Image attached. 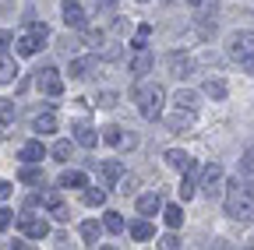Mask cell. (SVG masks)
Returning a JSON list of instances; mask_svg holds the SVG:
<instances>
[{"mask_svg": "<svg viewBox=\"0 0 254 250\" xmlns=\"http://www.w3.org/2000/svg\"><path fill=\"white\" fill-rule=\"evenodd\" d=\"M226 215L233 222H251L254 218V183H240L233 180L226 191Z\"/></svg>", "mask_w": 254, "mask_h": 250, "instance_id": "1", "label": "cell"}, {"mask_svg": "<svg viewBox=\"0 0 254 250\" xmlns=\"http://www.w3.org/2000/svg\"><path fill=\"white\" fill-rule=\"evenodd\" d=\"M163 102H166V92L163 85H145L138 92V109L145 120H159V113H163Z\"/></svg>", "mask_w": 254, "mask_h": 250, "instance_id": "2", "label": "cell"}, {"mask_svg": "<svg viewBox=\"0 0 254 250\" xmlns=\"http://www.w3.org/2000/svg\"><path fill=\"white\" fill-rule=\"evenodd\" d=\"M230 56L240 60L244 71L254 74V32H237V36H230Z\"/></svg>", "mask_w": 254, "mask_h": 250, "instance_id": "3", "label": "cell"}, {"mask_svg": "<svg viewBox=\"0 0 254 250\" xmlns=\"http://www.w3.org/2000/svg\"><path fill=\"white\" fill-rule=\"evenodd\" d=\"M18 226H21V233L28 236V240H46L50 236V226H46V218H36V215H18Z\"/></svg>", "mask_w": 254, "mask_h": 250, "instance_id": "4", "label": "cell"}, {"mask_svg": "<svg viewBox=\"0 0 254 250\" xmlns=\"http://www.w3.org/2000/svg\"><path fill=\"white\" fill-rule=\"evenodd\" d=\"M36 85L46 92V96H60V92H64V81H60V71L57 67H43V71H36Z\"/></svg>", "mask_w": 254, "mask_h": 250, "instance_id": "5", "label": "cell"}, {"mask_svg": "<svg viewBox=\"0 0 254 250\" xmlns=\"http://www.w3.org/2000/svg\"><path fill=\"white\" fill-rule=\"evenodd\" d=\"M201 191H205L208 198H219V194H222V166H219V162L205 166V176H201Z\"/></svg>", "mask_w": 254, "mask_h": 250, "instance_id": "6", "label": "cell"}, {"mask_svg": "<svg viewBox=\"0 0 254 250\" xmlns=\"http://www.w3.org/2000/svg\"><path fill=\"white\" fill-rule=\"evenodd\" d=\"M60 11H64V25L67 28H85V11H81L78 0H64Z\"/></svg>", "mask_w": 254, "mask_h": 250, "instance_id": "7", "label": "cell"}, {"mask_svg": "<svg viewBox=\"0 0 254 250\" xmlns=\"http://www.w3.org/2000/svg\"><path fill=\"white\" fill-rule=\"evenodd\" d=\"M166 67H170L173 78H187L190 71H194V64H190L187 53H170V56H166Z\"/></svg>", "mask_w": 254, "mask_h": 250, "instance_id": "8", "label": "cell"}, {"mask_svg": "<svg viewBox=\"0 0 254 250\" xmlns=\"http://www.w3.org/2000/svg\"><path fill=\"white\" fill-rule=\"evenodd\" d=\"M43 204H46V208L53 211V218H57V222H67V218H71L67 204L60 201V194H57V191H46V194H43Z\"/></svg>", "mask_w": 254, "mask_h": 250, "instance_id": "9", "label": "cell"}, {"mask_svg": "<svg viewBox=\"0 0 254 250\" xmlns=\"http://www.w3.org/2000/svg\"><path fill=\"white\" fill-rule=\"evenodd\" d=\"M95 67H99V56H78V60H71V78H88Z\"/></svg>", "mask_w": 254, "mask_h": 250, "instance_id": "10", "label": "cell"}, {"mask_svg": "<svg viewBox=\"0 0 254 250\" xmlns=\"http://www.w3.org/2000/svg\"><path fill=\"white\" fill-rule=\"evenodd\" d=\"M74 141L81 145V148H95L99 145V134H95V127H88V123H74Z\"/></svg>", "mask_w": 254, "mask_h": 250, "instance_id": "11", "label": "cell"}, {"mask_svg": "<svg viewBox=\"0 0 254 250\" xmlns=\"http://www.w3.org/2000/svg\"><path fill=\"white\" fill-rule=\"evenodd\" d=\"M99 176H103V187H113V183L124 176V162H117V159H106V162L99 166Z\"/></svg>", "mask_w": 254, "mask_h": 250, "instance_id": "12", "label": "cell"}, {"mask_svg": "<svg viewBox=\"0 0 254 250\" xmlns=\"http://www.w3.org/2000/svg\"><path fill=\"white\" fill-rule=\"evenodd\" d=\"M190 123H194V109H180V106H177V113L170 116V131H173V134H184Z\"/></svg>", "mask_w": 254, "mask_h": 250, "instance_id": "13", "label": "cell"}, {"mask_svg": "<svg viewBox=\"0 0 254 250\" xmlns=\"http://www.w3.org/2000/svg\"><path fill=\"white\" fill-rule=\"evenodd\" d=\"M32 131H36V134H53V131H57V113H53V109L39 113L36 120H32Z\"/></svg>", "mask_w": 254, "mask_h": 250, "instance_id": "14", "label": "cell"}, {"mask_svg": "<svg viewBox=\"0 0 254 250\" xmlns=\"http://www.w3.org/2000/svg\"><path fill=\"white\" fill-rule=\"evenodd\" d=\"M43 159H46L43 141H25L21 145V162H43Z\"/></svg>", "mask_w": 254, "mask_h": 250, "instance_id": "15", "label": "cell"}, {"mask_svg": "<svg viewBox=\"0 0 254 250\" xmlns=\"http://www.w3.org/2000/svg\"><path fill=\"white\" fill-rule=\"evenodd\" d=\"M152 64H155L152 53L141 46V50H138V56H134V64H131V74H134V78H141V74H148V71H152Z\"/></svg>", "mask_w": 254, "mask_h": 250, "instance_id": "16", "label": "cell"}, {"mask_svg": "<svg viewBox=\"0 0 254 250\" xmlns=\"http://www.w3.org/2000/svg\"><path fill=\"white\" fill-rule=\"evenodd\" d=\"M138 211L141 215H159V211H163V198H159V194H141L138 198Z\"/></svg>", "mask_w": 254, "mask_h": 250, "instance_id": "17", "label": "cell"}, {"mask_svg": "<svg viewBox=\"0 0 254 250\" xmlns=\"http://www.w3.org/2000/svg\"><path fill=\"white\" fill-rule=\"evenodd\" d=\"M201 92H205L208 99L219 102V99H226V81H222V78H208V81L201 85Z\"/></svg>", "mask_w": 254, "mask_h": 250, "instance_id": "18", "label": "cell"}, {"mask_svg": "<svg viewBox=\"0 0 254 250\" xmlns=\"http://www.w3.org/2000/svg\"><path fill=\"white\" fill-rule=\"evenodd\" d=\"M163 218H166L170 229H180V226H184V208H180V204H166V208H163Z\"/></svg>", "mask_w": 254, "mask_h": 250, "instance_id": "19", "label": "cell"}, {"mask_svg": "<svg viewBox=\"0 0 254 250\" xmlns=\"http://www.w3.org/2000/svg\"><path fill=\"white\" fill-rule=\"evenodd\" d=\"M60 187H88V176L81 169H67V173H60Z\"/></svg>", "mask_w": 254, "mask_h": 250, "instance_id": "20", "label": "cell"}, {"mask_svg": "<svg viewBox=\"0 0 254 250\" xmlns=\"http://www.w3.org/2000/svg\"><path fill=\"white\" fill-rule=\"evenodd\" d=\"M166 162H170L173 169H187V166L194 162V159H190L187 151H180V148H170V151H166Z\"/></svg>", "mask_w": 254, "mask_h": 250, "instance_id": "21", "label": "cell"}, {"mask_svg": "<svg viewBox=\"0 0 254 250\" xmlns=\"http://www.w3.org/2000/svg\"><path fill=\"white\" fill-rule=\"evenodd\" d=\"M81 240L88 243V247H99V222H81Z\"/></svg>", "mask_w": 254, "mask_h": 250, "instance_id": "22", "label": "cell"}, {"mask_svg": "<svg viewBox=\"0 0 254 250\" xmlns=\"http://www.w3.org/2000/svg\"><path fill=\"white\" fill-rule=\"evenodd\" d=\"M14 78H18V64H14L11 56L0 53V81H14Z\"/></svg>", "mask_w": 254, "mask_h": 250, "instance_id": "23", "label": "cell"}, {"mask_svg": "<svg viewBox=\"0 0 254 250\" xmlns=\"http://www.w3.org/2000/svg\"><path fill=\"white\" fill-rule=\"evenodd\" d=\"M18 180H21V183H43V169H36L32 162H25L21 173H18Z\"/></svg>", "mask_w": 254, "mask_h": 250, "instance_id": "24", "label": "cell"}, {"mask_svg": "<svg viewBox=\"0 0 254 250\" xmlns=\"http://www.w3.org/2000/svg\"><path fill=\"white\" fill-rule=\"evenodd\" d=\"M14 50H18V56H32V53H36V50H39V43H36V39H32V36H21V39L14 43Z\"/></svg>", "mask_w": 254, "mask_h": 250, "instance_id": "25", "label": "cell"}, {"mask_svg": "<svg viewBox=\"0 0 254 250\" xmlns=\"http://www.w3.org/2000/svg\"><path fill=\"white\" fill-rule=\"evenodd\" d=\"M85 204H92V208L106 204V191H103V187H88V191H85Z\"/></svg>", "mask_w": 254, "mask_h": 250, "instance_id": "26", "label": "cell"}, {"mask_svg": "<svg viewBox=\"0 0 254 250\" xmlns=\"http://www.w3.org/2000/svg\"><path fill=\"white\" fill-rule=\"evenodd\" d=\"M103 226H106V233H124V218H120V211H106Z\"/></svg>", "mask_w": 254, "mask_h": 250, "instance_id": "27", "label": "cell"}, {"mask_svg": "<svg viewBox=\"0 0 254 250\" xmlns=\"http://www.w3.org/2000/svg\"><path fill=\"white\" fill-rule=\"evenodd\" d=\"M131 236H134V240H152V236H155V229L141 218V222H134V226H131Z\"/></svg>", "mask_w": 254, "mask_h": 250, "instance_id": "28", "label": "cell"}, {"mask_svg": "<svg viewBox=\"0 0 254 250\" xmlns=\"http://www.w3.org/2000/svg\"><path fill=\"white\" fill-rule=\"evenodd\" d=\"M28 28H32V32H28V36H32V39H36V43H39V46H43V43H46V39H50V28H46V25H43V21H32V25H28Z\"/></svg>", "mask_w": 254, "mask_h": 250, "instance_id": "29", "label": "cell"}, {"mask_svg": "<svg viewBox=\"0 0 254 250\" xmlns=\"http://www.w3.org/2000/svg\"><path fill=\"white\" fill-rule=\"evenodd\" d=\"M53 159H57V162H67V159H71V141H57V145H53Z\"/></svg>", "mask_w": 254, "mask_h": 250, "instance_id": "30", "label": "cell"}, {"mask_svg": "<svg viewBox=\"0 0 254 250\" xmlns=\"http://www.w3.org/2000/svg\"><path fill=\"white\" fill-rule=\"evenodd\" d=\"M117 191H120V194H138V176H120Z\"/></svg>", "mask_w": 254, "mask_h": 250, "instance_id": "31", "label": "cell"}, {"mask_svg": "<svg viewBox=\"0 0 254 250\" xmlns=\"http://www.w3.org/2000/svg\"><path fill=\"white\" fill-rule=\"evenodd\" d=\"M177 106H180V109H194V106H198V96H194V92H180V96H177Z\"/></svg>", "mask_w": 254, "mask_h": 250, "instance_id": "32", "label": "cell"}, {"mask_svg": "<svg viewBox=\"0 0 254 250\" xmlns=\"http://www.w3.org/2000/svg\"><path fill=\"white\" fill-rule=\"evenodd\" d=\"M103 141H106V145H124L120 127H103Z\"/></svg>", "mask_w": 254, "mask_h": 250, "instance_id": "33", "label": "cell"}, {"mask_svg": "<svg viewBox=\"0 0 254 250\" xmlns=\"http://www.w3.org/2000/svg\"><path fill=\"white\" fill-rule=\"evenodd\" d=\"M0 123H14V106H11V99H0Z\"/></svg>", "mask_w": 254, "mask_h": 250, "instance_id": "34", "label": "cell"}, {"mask_svg": "<svg viewBox=\"0 0 254 250\" xmlns=\"http://www.w3.org/2000/svg\"><path fill=\"white\" fill-rule=\"evenodd\" d=\"M99 106L103 109H113L117 106V92H99Z\"/></svg>", "mask_w": 254, "mask_h": 250, "instance_id": "35", "label": "cell"}, {"mask_svg": "<svg viewBox=\"0 0 254 250\" xmlns=\"http://www.w3.org/2000/svg\"><path fill=\"white\" fill-rule=\"evenodd\" d=\"M244 169H247V173H254V148H247V151H244Z\"/></svg>", "mask_w": 254, "mask_h": 250, "instance_id": "36", "label": "cell"}, {"mask_svg": "<svg viewBox=\"0 0 254 250\" xmlns=\"http://www.w3.org/2000/svg\"><path fill=\"white\" fill-rule=\"evenodd\" d=\"M159 247H166V250H177V247H180V240H177V236H163V240H159Z\"/></svg>", "mask_w": 254, "mask_h": 250, "instance_id": "37", "label": "cell"}, {"mask_svg": "<svg viewBox=\"0 0 254 250\" xmlns=\"http://www.w3.org/2000/svg\"><path fill=\"white\" fill-rule=\"evenodd\" d=\"M11 191H14V187H11L7 180H0V201H7V198H11Z\"/></svg>", "mask_w": 254, "mask_h": 250, "instance_id": "38", "label": "cell"}, {"mask_svg": "<svg viewBox=\"0 0 254 250\" xmlns=\"http://www.w3.org/2000/svg\"><path fill=\"white\" fill-rule=\"evenodd\" d=\"M7 226H11V211L0 208V229H7Z\"/></svg>", "mask_w": 254, "mask_h": 250, "instance_id": "39", "label": "cell"}, {"mask_svg": "<svg viewBox=\"0 0 254 250\" xmlns=\"http://www.w3.org/2000/svg\"><path fill=\"white\" fill-rule=\"evenodd\" d=\"M103 56H106V60H117V56H120V46H106Z\"/></svg>", "mask_w": 254, "mask_h": 250, "instance_id": "40", "label": "cell"}, {"mask_svg": "<svg viewBox=\"0 0 254 250\" xmlns=\"http://www.w3.org/2000/svg\"><path fill=\"white\" fill-rule=\"evenodd\" d=\"M95 4H99V7H113V4H117V0H95Z\"/></svg>", "mask_w": 254, "mask_h": 250, "instance_id": "41", "label": "cell"}, {"mask_svg": "<svg viewBox=\"0 0 254 250\" xmlns=\"http://www.w3.org/2000/svg\"><path fill=\"white\" fill-rule=\"evenodd\" d=\"M4 43H11V36H7V32H0V46H4Z\"/></svg>", "mask_w": 254, "mask_h": 250, "instance_id": "42", "label": "cell"}, {"mask_svg": "<svg viewBox=\"0 0 254 250\" xmlns=\"http://www.w3.org/2000/svg\"><path fill=\"white\" fill-rule=\"evenodd\" d=\"M187 4H194V7H201V4H205V0H187Z\"/></svg>", "mask_w": 254, "mask_h": 250, "instance_id": "43", "label": "cell"}, {"mask_svg": "<svg viewBox=\"0 0 254 250\" xmlns=\"http://www.w3.org/2000/svg\"><path fill=\"white\" fill-rule=\"evenodd\" d=\"M163 4H173V0H163Z\"/></svg>", "mask_w": 254, "mask_h": 250, "instance_id": "44", "label": "cell"}, {"mask_svg": "<svg viewBox=\"0 0 254 250\" xmlns=\"http://www.w3.org/2000/svg\"><path fill=\"white\" fill-rule=\"evenodd\" d=\"M141 4H148V0H141Z\"/></svg>", "mask_w": 254, "mask_h": 250, "instance_id": "45", "label": "cell"}]
</instances>
